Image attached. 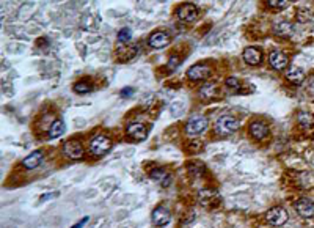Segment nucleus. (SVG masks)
Returning <instances> with one entry per match:
<instances>
[{"mask_svg":"<svg viewBox=\"0 0 314 228\" xmlns=\"http://www.w3.org/2000/svg\"><path fill=\"white\" fill-rule=\"evenodd\" d=\"M112 140L110 137H107V136H102V134H99V136L96 137H93L91 139V142H90V151L93 156H104V154H107L110 150H112Z\"/></svg>","mask_w":314,"mask_h":228,"instance_id":"f257e3e1","label":"nucleus"},{"mask_svg":"<svg viewBox=\"0 0 314 228\" xmlns=\"http://www.w3.org/2000/svg\"><path fill=\"white\" fill-rule=\"evenodd\" d=\"M239 129V120L232 115L220 117L215 123V132L220 136H230V134L236 132Z\"/></svg>","mask_w":314,"mask_h":228,"instance_id":"f03ea898","label":"nucleus"},{"mask_svg":"<svg viewBox=\"0 0 314 228\" xmlns=\"http://www.w3.org/2000/svg\"><path fill=\"white\" fill-rule=\"evenodd\" d=\"M208 118L203 117V115H195L192 117L189 122L185 123V132L189 136H199L203 134L206 129H208Z\"/></svg>","mask_w":314,"mask_h":228,"instance_id":"7ed1b4c3","label":"nucleus"},{"mask_svg":"<svg viewBox=\"0 0 314 228\" xmlns=\"http://www.w3.org/2000/svg\"><path fill=\"white\" fill-rule=\"evenodd\" d=\"M265 219H267V222H269L270 225L280 227V225H284L286 222H288L289 216H288V211H286L284 208L275 206V208H272L270 211H267Z\"/></svg>","mask_w":314,"mask_h":228,"instance_id":"20e7f679","label":"nucleus"},{"mask_svg":"<svg viewBox=\"0 0 314 228\" xmlns=\"http://www.w3.org/2000/svg\"><path fill=\"white\" fill-rule=\"evenodd\" d=\"M176 16L182 22H193L198 18V8L193 3H182L178 6Z\"/></svg>","mask_w":314,"mask_h":228,"instance_id":"39448f33","label":"nucleus"},{"mask_svg":"<svg viewBox=\"0 0 314 228\" xmlns=\"http://www.w3.org/2000/svg\"><path fill=\"white\" fill-rule=\"evenodd\" d=\"M63 154L72 160L82 159L83 158V146L80 142H77V140H68V142L63 143Z\"/></svg>","mask_w":314,"mask_h":228,"instance_id":"423d86ee","label":"nucleus"},{"mask_svg":"<svg viewBox=\"0 0 314 228\" xmlns=\"http://www.w3.org/2000/svg\"><path fill=\"white\" fill-rule=\"evenodd\" d=\"M211 74H212L211 66L203 65V63L193 65L192 68L187 70V77H189L190 80H204V79H209Z\"/></svg>","mask_w":314,"mask_h":228,"instance_id":"0eeeda50","label":"nucleus"},{"mask_svg":"<svg viewBox=\"0 0 314 228\" xmlns=\"http://www.w3.org/2000/svg\"><path fill=\"white\" fill-rule=\"evenodd\" d=\"M151 220L156 227H166L171 222V212L166 210L165 206H157L156 210L152 211Z\"/></svg>","mask_w":314,"mask_h":228,"instance_id":"6e6552de","label":"nucleus"},{"mask_svg":"<svg viewBox=\"0 0 314 228\" xmlns=\"http://www.w3.org/2000/svg\"><path fill=\"white\" fill-rule=\"evenodd\" d=\"M126 134H128L129 139L142 142V140L148 137V129H146V126L143 123H131L126 127Z\"/></svg>","mask_w":314,"mask_h":228,"instance_id":"1a4fd4ad","label":"nucleus"},{"mask_svg":"<svg viewBox=\"0 0 314 228\" xmlns=\"http://www.w3.org/2000/svg\"><path fill=\"white\" fill-rule=\"evenodd\" d=\"M269 65H270L275 71H283V70L288 68V65H289V57L286 55L284 52L275 51V52L270 53V57H269Z\"/></svg>","mask_w":314,"mask_h":228,"instance_id":"9d476101","label":"nucleus"},{"mask_svg":"<svg viewBox=\"0 0 314 228\" xmlns=\"http://www.w3.org/2000/svg\"><path fill=\"white\" fill-rule=\"evenodd\" d=\"M148 44L151 46L152 49H162V48H166V46L170 44V35L166 32H154L152 35L148 38Z\"/></svg>","mask_w":314,"mask_h":228,"instance_id":"9b49d317","label":"nucleus"},{"mask_svg":"<svg viewBox=\"0 0 314 228\" xmlns=\"http://www.w3.org/2000/svg\"><path fill=\"white\" fill-rule=\"evenodd\" d=\"M296 211H297V214L300 217L310 219V217L314 216V203L308 198H300V200H297V203H296Z\"/></svg>","mask_w":314,"mask_h":228,"instance_id":"f8f14e48","label":"nucleus"},{"mask_svg":"<svg viewBox=\"0 0 314 228\" xmlns=\"http://www.w3.org/2000/svg\"><path fill=\"white\" fill-rule=\"evenodd\" d=\"M149 178L152 181H156V183H159L162 187H166L171 184V173H168L165 169H160V167L149 172Z\"/></svg>","mask_w":314,"mask_h":228,"instance_id":"ddd939ff","label":"nucleus"},{"mask_svg":"<svg viewBox=\"0 0 314 228\" xmlns=\"http://www.w3.org/2000/svg\"><path fill=\"white\" fill-rule=\"evenodd\" d=\"M242 57L245 60V63H248L251 66H258L263 62V52L258 48H247L242 53Z\"/></svg>","mask_w":314,"mask_h":228,"instance_id":"4468645a","label":"nucleus"},{"mask_svg":"<svg viewBox=\"0 0 314 228\" xmlns=\"http://www.w3.org/2000/svg\"><path fill=\"white\" fill-rule=\"evenodd\" d=\"M138 53L137 46H119L116 49V58L119 62H129V60L135 58Z\"/></svg>","mask_w":314,"mask_h":228,"instance_id":"2eb2a0df","label":"nucleus"},{"mask_svg":"<svg viewBox=\"0 0 314 228\" xmlns=\"http://www.w3.org/2000/svg\"><path fill=\"white\" fill-rule=\"evenodd\" d=\"M43 159H44V154L41 151H33L32 154H29V156L22 159V167L27 170H33V169H36L38 165H41Z\"/></svg>","mask_w":314,"mask_h":228,"instance_id":"dca6fc26","label":"nucleus"},{"mask_svg":"<svg viewBox=\"0 0 314 228\" xmlns=\"http://www.w3.org/2000/svg\"><path fill=\"white\" fill-rule=\"evenodd\" d=\"M250 136L256 140H263L269 136V126L263 122H253L250 124Z\"/></svg>","mask_w":314,"mask_h":228,"instance_id":"f3484780","label":"nucleus"},{"mask_svg":"<svg viewBox=\"0 0 314 228\" xmlns=\"http://www.w3.org/2000/svg\"><path fill=\"white\" fill-rule=\"evenodd\" d=\"M218 96V85L217 84H204L201 88H199V98L204 99V101H212Z\"/></svg>","mask_w":314,"mask_h":228,"instance_id":"a211bd4d","label":"nucleus"},{"mask_svg":"<svg viewBox=\"0 0 314 228\" xmlns=\"http://www.w3.org/2000/svg\"><path fill=\"white\" fill-rule=\"evenodd\" d=\"M218 193L212 189H203L201 192L198 193V202L201 203L203 206H209L212 203H217L218 202Z\"/></svg>","mask_w":314,"mask_h":228,"instance_id":"6ab92c4d","label":"nucleus"},{"mask_svg":"<svg viewBox=\"0 0 314 228\" xmlns=\"http://www.w3.org/2000/svg\"><path fill=\"white\" fill-rule=\"evenodd\" d=\"M273 33L278 36H292V33H294V25L291 22H277L275 25H273Z\"/></svg>","mask_w":314,"mask_h":228,"instance_id":"aec40b11","label":"nucleus"},{"mask_svg":"<svg viewBox=\"0 0 314 228\" xmlns=\"http://www.w3.org/2000/svg\"><path fill=\"white\" fill-rule=\"evenodd\" d=\"M286 79L294 85H300L305 80V72L302 68H296V66H294V68H291L288 72H286Z\"/></svg>","mask_w":314,"mask_h":228,"instance_id":"412c9836","label":"nucleus"},{"mask_svg":"<svg viewBox=\"0 0 314 228\" xmlns=\"http://www.w3.org/2000/svg\"><path fill=\"white\" fill-rule=\"evenodd\" d=\"M66 131V126H65V122L63 120H55L50 127H49V137L50 139H57V137H62Z\"/></svg>","mask_w":314,"mask_h":228,"instance_id":"4be33fe9","label":"nucleus"},{"mask_svg":"<svg viewBox=\"0 0 314 228\" xmlns=\"http://www.w3.org/2000/svg\"><path fill=\"white\" fill-rule=\"evenodd\" d=\"M74 91L79 93V95H85V93H90L93 90V85L90 82H86V80H80V82H76L74 84Z\"/></svg>","mask_w":314,"mask_h":228,"instance_id":"5701e85b","label":"nucleus"},{"mask_svg":"<svg viewBox=\"0 0 314 228\" xmlns=\"http://www.w3.org/2000/svg\"><path fill=\"white\" fill-rule=\"evenodd\" d=\"M267 3H269V6L273 10H284L289 6L291 0H267Z\"/></svg>","mask_w":314,"mask_h":228,"instance_id":"b1692460","label":"nucleus"},{"mask_svg":"<svg viewBox=\"0 0 314 228\" xmlns=\"http://www.w3.org/2000/svg\"><path fill=\"white\" fill-rule=\"evenodd\" d=\"M131 35H132V32L131 29H123V30H119L118 32V39H119V43H123L126 44L131 39Z\"/></svg>","mask_w":314,"mask_h":228,"instance_id":"393cba45","label":"nucleus"},{"mask_svg":"<svg viewBox=\"0 0 314 228\" xmlns=\"http://www.w3.org/2000/svg\"><path fill=\"white\" fill-rule=\"evenodd\" d=\"M189 172L192 173V175L199 176L204 173V167H203V164H189Z\"/></svg>","mask_w":314,"mask_h":228,"instance_id":"a878e982","label":"nucleus"},{"mask_svg":"<svg viewBox=\"0 0 314 228\" xmlns=\"http://www.w3.org/2000/svg\"><path fill=\"white\" fill-rule=\"evenodd\" d=\"M187 148H189V151H192V153H197L203 148V143L199 142V140H190L189 145H187Z\"/></svg>","mask_w":314,"mask_h":228,"instance_id":"bb28decb","label":"nucleus"},{"mask_svg":"<svg viewBox=\"0 0 314 228\" xmlns=\"http://www.w3.org/2000/svg\"><path fill=\"white\" fill-rule=\"evenodd\" d=\"M225 84H226V87H230V88H232V90L240 88V82H239L237 77H228L225 80Z\"/></svg>","mask_w":314,"mask_h":228,"instance_id":"cd10ccee","label":"nucleus"},{"mask_svg":"<svg viewBox=\"0 0 314 228\" xmlns=\"http://www.w3.org/2000/svg\"><path fill=\"white\" fill-rule=\"evenodd\" d=\"M178 63H179V58L178 57H171L170 62H168V70L170 71H175L178 68Z\"/></svg>","mask_w":314,"mask_h":228,"instance_id":"c85d7f7f","label":"nucleus"},{"mask_svg":"<svg viewBox=\"0 0 314 228\" xmlns=\"http://www.w3.org/2000/svg\"><path fill=\"white\" fill-rule=\"evenodd\" d=\"M132 95H133V88H131V87H126V88L121 90V96L123 98H129Z\"/></svg>","mask_w":314,"mask_h":228,"instance_id":"c756f323","label":"nucleus"},{"mask_svg":"<svg viewBox=\"0 0 314 228\" xmlns=\"http://www.w3.org/2000/svg\"><path fill=\"white\" fill-rule=\"evenodd\" d=\"M88 222V217H85L83 220H80V222H77L76 225H72V228H83V225Z\"/></svg>","mask_w":314,"mask_h":228,"instance_id":"7c9ffc66","label":"nucleus"},{"mask_svg":"<svg viewBox=\"0 0 314 228\" xmlns=\"http://www.w3.org/2000/svg\"><path fill=\"white\" fill-rule=\"evenodd\" d=\"M58 195V192H53V193H49V195H43L41 200L43 202H46V200H49V198H53V197H57Z\"/></svg>","mask_w":314,"mask_h":228,"instance_id":"2f4dec72","label":"nucleus"}]
</instances>
